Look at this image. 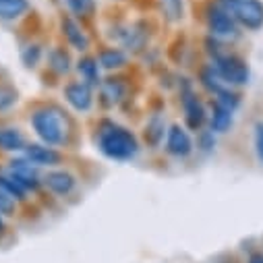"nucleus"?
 Instances as JSON below:
<instances>
[{
	"label": "nucleus",
	"instance_id": "obj_1",
	"mask_svg": "<svg viewBox=\"0 0 263 263\" xmlns=\"http://www.w3.org/2000/svg\"><path fill=\"white\" fill-rule=\"evenodd\" d=\"M98 147L100 152L116 162H128L139 154V141L133 130L122 124L104 120L98 130Z\"/></svg>",
	"mask_w": 263,
	"mask_h": 263
},
{
	"label": "nucleus",
	"instance_id": "obj_22",
	"mask_svg": "<svg viewBox=\"0 0 263 263\" xmlns=\"http://www.w3.org/2000/svg\"><path fill=\"white\" fill-rule=\"evenodd\" d=\"M0 189L3 191H7L11 197H15L17 201H25L27 199V191L9 174V172H5V174H0Z\"/></svg>",
	"mask_w": 263,
	"mask_h": 263
},
{
	"label": "nucleus",
	"instance_id": "obj_29",
	"mask_svg": "<svg viewBox=\"0 0 263 263\" xmlns=\"http://www.w3.org/2000/svg\"><path fill=\"white\" fill-rule=\"evenodd\" d=\"M216 145V133L214 130H201V135H199V147L203 152H212Z\"/></svg>",
	"mask_w": 263,
	"mask_h": 263
},
{
	"label": "nucleus",
	"instance_id": "obj_11",
	"mask_svg": "<svg viewBox=\"0 0 263 263\" xmlns=\"http://www.w3.org/2000/svg\"><path fill=\"white\" fill-rule=\"evenodd\" d=\"M42 184H46L54 195L64 197V195H71L75 191L77 178L67 170H50L48 174H44Z\"/></svg>",
	"mask_w": 263,
	"mask_h": 263
},
{
	"label": "nucleus",
	"instance_id": "obj_12",
	"mask_svg": "<svg viewBox=\"0 0 263 263\" xmlns=\"http://www.w3.org/2000/svg\"><path fill=\"white\" fill-rule=\"evenodd\" d=\"M25 147H27V141L19 128L15 126L0 128V152L17 154V152H25Z\"/></svg>",
	"mask_w": 263,
	"mask_h": 263
},
{
	"label": "nucleus",
	"instance_id": "obj_18",
	"mask_svg": "<svg viewBox=\"0 0 263 263\" xmlns=\"http://www.w3.org/2000/svg\"><path fill=\"white\" fill-rule=\"evenodd\" d=\"M100 91L108 106H116L118 102H122L126 93V85L122 83V79H104L100 83Z\"/></svg>",
	"mask_w": 263,
	"mask_h": 263
},
{
	"label": "nucleus",
	"instance_id": "obj_23",
	"mask_svg": "<svg viewBox=\"0 0 263 263\" xmlns=\"http://www.w3.org/2000/svg\"><path fill=\"white\" fill-rule=\"evenodd\" d=\"M21 60H23V64L27 69L37 67V62L42 60V46L40 44H27L21 50Z\"/></svg>",
	"mask_w": 263,
	"mask_h": 263
},
{
	"label": "nucleus",
	"instance_id": "obj_24",
	"mask_svg": "<svg viewBox=\"0 0 263 263\" xmlns=\"http://www.w3.org/2000/svg\"><path fill=\"white\" fill-rule=\"evenodd\" d=\"M162 7L170 21H180L184 17V0H162Z\"/></svg>",
	"mask_w": 263,
	"mask_h": 263
},
{
	"label": "nucleus",
	"instance_id": "obj_19",
	"mask_svg": "<svg viewBox=\"0 0 263 263\" xmlns=\"http://www.w3.org/2000/svg\"><path fill=\"white\" fill-rule=\"evenodd\" d=\"M147 42V27L143 23H135L130 25L126 31H124V37H122V44L133 50V52H139Z\"/></svg>",
	"mask_w": 263,
	"mask_h": 263
},
{
	"label": "nucleus",
	"instance_id": "obj_9",
	"mask_svg": "<svg viewBox=\"0 0 263 263\" xmlns=\"http://www.w3.org/2000/svg\"><path fill=\"white\" fill-rule=\"evenodd\" d=\"M23 158H27L37 168H54L62 162V156L58 149L46 145V143H27Z\"/></svg>",
	"mask_w": 263,
	"mask_h": 263
},
{
	"label": "nucleus",
	"instance_id": "obj_5",
	"mask_svg": "<svg viewBox=\"0 0 263 263\" xmlns=\"http://www.w3.org/2000/svg\"><path fill=\"white\" fill-rule=\"evenodd\" d=\"M180 102H182L186 126L191 130H201L203 124H205V120H208V110H205L203 102L197 98V93L193 91L191 83H184V87L180 91Z\"/></svg>",
	"mask_w": 263,
	"mask_h": 263
},
{
	"label": "nucleus",
	"instance_id": "obj_10",
	"mask_svg": "<svg viewBox=\"0 0 263 263\" xmlns=\"http://www.w3.org/2000/svg\"><path fill=\"white\" fill-rule=\"evenodd\" d=\"M60 29H62L64 40H67V44L73 50H77V52H87L89 50V35L85 33V29L73 17H64L60 21Z\"/></svg>",
	"mask_w": 263,
	"mask_h": 263
},
{
	"label": "nucleus",
	"instance_id": "obj_16",
	"mask_svg": "<svg viewBox=\"0 0 263 263\" xmlns=\"http://www.w3.org/2000/svg\"><path fill=\"white\" fill-rule=\"evenodd\" d=\"M29 11V0H0V21H17Z\"/></svg>",
	"mask_w": 263,
	"mask_h": 263
},
{
	"label": "nucleus",
	"instance_id": "obj_3",
	"mask_svg": "<svg viewBox=\"0 0 263 263\" xmlns=\"http://www.w3.org/2000/svg\"><path fill=\"white\" fill-rule=\"evenodd\" d=\"M205 23H208V31L212 37L220 40V42H234L240 37V27L238 23L232 19V15L220 5V3H212L205 11Z\"/></svg>",
	"mask_w": 263,
	"mask_h": 263
},
{
	"label": "nucleus",
	"instance_id": "obj_6",
	"mask_svg": "<svg viewBox=\"0 0 263 263\" xmlns=\"http://www.w3.org/2000/svg\"><path fill=\"white\" fill-rule=\"evenodd\" d=\"M27 193L29 191H37L40 184H42V178L40 176V170L35 164H31L27 158H17V160H11L9 162V170H7Z\"/></svg>",
	"mask_w": 263,
	"mask_h": 263
},
{
	"label": "nucleus",
	"instance_id": "obj_21",
	"mask_svg": "<svg viewBox=\"0 0 263 263\" xmlns=\"http://www.w3.org/2000/svg\"><path fill=\"white\" fill-rule=\"evenodd\" d=\"M164 133H168V130H164V118L160 114L152 116L149 122L145 124V139L152 143V145H158L162 139H164Z\"/></svg>",
	"mask_w": 263,
	"mask_h": 263
},
{
	"label": "nucleus",
	"instance_id": "obj_14",
	"mask_svg": "<svg viewBox=\"0 0 263 263\" xmlns=\"http://www.w3.org/2000/svg\"><path fill=\"white\" fill-rule=\"evenodd\" d=\"M199 79H201V85H203V87H205L214 98H218V96H222V93H226V91L234 89V87H230V85H228V83L218 75V71L212 67V64L201 71Z\"/></svg>",
	"mask_w": 263,
	"mask_h": 263
},
{
	"label": "nucleus",
	"instance_id": "obj_31",
	"mask_svg": "<svg viewBox=\"0 0 263 263\" xmlns=\"http://www.w3.org/2000/svg\"><path fill=\"white\" fill-rule=\"evenodd\" d=\"M5 230V222H3V214H0V232Z\"/></svg>",
	"mask_w": 263,
	"mask_h": 263
},
{
	"label": "nucleus",
	"instance_id": "obj_26",
	"mask_svg": "<svg viewBox=\"0 0 263 263\" xmlns=\"http://www.w3.org/2000/svg\"><path fill=\"white\" fill-rule=\"evenodd\" d=\"M17 104V91L11 87H0V112H7Z\"/></svg>",
	"mask_w": 263,
	"mask_h": 263
},
{
	"label": "nucleus",
	"instance_id": "obj_15",
	"mask_svg": "<svg viewBox=\"0 0 263 263\" xmlns=\"http://www.w3.org/2000/svg\"><path fill=\"white\" fill-rule=\"evenodd\" d=\"M100 69H102V67H100L98 58H91V56H83V58L77 62V71H79V75H81V81L87 83V85H91V87H96V85L102 83Z\"/></svg>",
	"mask_w": 263,
	"mask_h": 263
},
{
	"label": "nucleus",
	"instance_id": "obj_20",
	"mask_svg": "<svg viewBox=\"0 0 263 263\" xmlns=\"http://www.w3.org/2000/svg\"><path fill=\"white\" fill-rule=\"evenodd\" d=\"M48 64L56 75H67L71 71L73 60H71V54L64 48H52L48 54Z\"/></svg>",
	"mask_w": 263,
	"mask_h": 263
},
{
	"label": "nucleus",
	"instance_id": "obj_17",
	"mask_svg": "<svg viewBox=\"0 0 263 263\" xmlns=\"http://www.w3.org/2000/svg\"><path fill=\"white\" fill-rule=\"evenodd\" d=\"M128 56L124 50L120 48H106L98 54V62H100V67L106 69V71H116V69H122L124 64H126Z\"/></svg>",
	"mask_w": 263,
	"mask_h": 263
},
{
	"label": "nucleus",
	"instance_id": "obj_7",
	"mask_svg": "<svg viewBox=\"0 0 263 263\" xmlns=\"http://www.w3.org/2000/svg\"><path fill=\"white\" fill-rule=\"evenodd\" d=\"M166 152L172 158H189L193 154V139L189 135V130L180 124H172L166 133Z\"/></svg>",
	"mask_w": 263,
	"mask_h": 263
},
{
	"label": "nucleus",
	"instance_id": "obj_27",
	"mask_svg": "<svg viewBox=\"0 0 263 263\" xmlns=\"http://www.w3.org/2000/svg\"><path fill=\"white\" fill-rule=\"evenodd\" d=\"M17 210V199L11 197L7 191L0 189V214L3 216H13Z\"/></svg>",
	"mask_w": 263,
	"mask_h": 263
},
{
	"label": "nucleus",
	"instance_id": "obj_25",
	"mask_svg": "<svg viewBox=\"0 0 263 263\" xmlns=\"http://www.w3.org/2000/svg\"><path fill=\"white\" fill-rule=\"evenodd\" d=\"M67 5L77 17H89L96 11V0H67Z\"/></svg>",
	"mask_w": 263,
	"mask_h": 263
},
{
	"label": "nucleus",
	"instance_id": "obj_13",
	"mask_svg": "<svg viewBox=\"0 0 263 263\" xmlns=\"http://www.w3.org/2000/svg\"><path fill=\"white\" fill-rule=\"evenodd\" d=\"M208 120H210V130H214V133H226L234 122V112L214 102L212 112L208 114Z\"/></svg>",
	"mask_w": 263,
	"mask_h": 263
},
{
	"label": "nucleus",
	"instance_id": "obj_8",
	"mask_svg": "<svg viewBox=\"0 0 263 263\" xmlns=\"http://www.w3.org/2000/svg\"><path fill=\"white\" fill-rule=\"evenodd\" d=\"M64 100L69 102V106L77 112H89L93 108V91L91 85L83 81H73L64 87Z\"/></svg>",
	"mask_w": 263,
	"mask_h": 263
},
{
	"label": "nucleus",
	"instance_id": "obj_4",
	"mask_svg": "<svg viewBox=\"0 0 263 263\" xmlns=\"http://www.w3.org/2000/svg\"><path fill=\"white\" fill-rule=\"evenodd\" d=\"M212 67L218 71V75L230 85V87H240V85H247L249 83V77H251V71H249V64L232 54V52H222L220 56L212 58Z\"/></svg>",
	"mask_w": 263,
	"mask_h": 263
},
{
	"label": "nucleus",
	"instance_id": "obj_28",
	"mask_svg": "<svg viewBox=\"0 0 263 263\" xmlns=\"http://www.w3.org/2000/svg\"><path fill=\"white\" fill-rule=\"evenodd\" d=\"M255 154L257 160L263 164V122L255 124Z\"/></svg>",
	"mask_w": 263,
	"mask_h": 263
},
{
	"label": "nucleus",
	"instance_id": "obj_30",
	"mask_svg": "<svg viewBox=\"0 0 263 263\" xmlns=\"http://www.w3.org/2000/svg\"><path fill=\"white\" fill-rule=\"evenodd\" d=\"M249 263H263V253H253L249 257Z\"/></svg>",
	"mask_w": 263,
	"mask_h": 263
},
{
	"label": "nucleus",
	"instance_id": "obj_2",
	"mask_svg": "<svg viewBox=\"0 0 263 263\" xmlns=\"http://www.w3.org/2000/svg\"><path fill=\"white\" fill-rule=\"evenodd\" d=\"M29 120H31V126H33L35 135L42 143L56 147V145H62L67 141V133H69L67 118H64V114L58 108L42 106V108L33 110Z\"/></svg>",
	"mask_w": 263,
	"mask_h": 263
}]
</instances>
